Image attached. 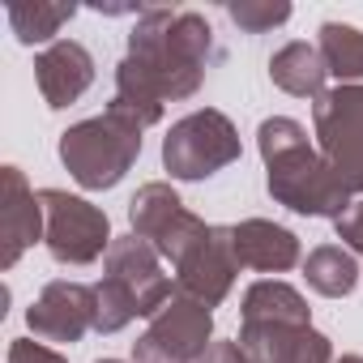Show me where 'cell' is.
I'll return each mask as SVG.
<instances>
[{"label": "cell", "mask_w": 363, "mask_h": 363, "mask_svg": "<svg viewBox=\"0 0 363 363\" xmlns=\"http://www.w3.org/2000/svg\"><path fill=\"white\" fill-rule=\"evenodd\" d=\"M43 201L52 206L56 223H52V252L60 261H90L103 244H107V218L94 214L86 201L65 197V193H43Z\"/></svg>", "instance_id": "cell-1"}, {"label": "cell", "mask_w": 363, "mask_h": 363, "mask_svg": "<svg viewBox=\"0 0 363 363\" xmlns=\"http://www.w3.org/2000/svg\"><path fill=\"white\" fill-rule=\"evenodd\" d=\"M325 48L333 56V73H346V77H359L363 73V39L359 30L350 26H325Z\"/></svg>", "instance_id": "cell-4"}, {"label": "cell", "mask_w": 363, "mask_h": 363, "mask_svg": "<svg viewBox=\"0 0 363 363\" xmlns=\"http://www.w3.org/2000/svg\"><path fill=\"white\" fill-rule=\"evenodd\" d=\"M9 18H13V26H18V39H22V43H35V39H48L65 18H73V9H35V13H30V9L18 5Z\"/></svg>", "instance_id": "cell-5"}, {"label": "cell", "mask_w": 363, "mask_h": 363, "mask_svg": "<svg viewBox=\"0 0 363 363\" xmlns=\"http://www.w3.org/2000/svg\"><path fill=\"white\" fill-rule=\"evenodd\" d=\"M39 82L52 107H65L69 99H77L90 86V56L77 43H60L39 60Z\"/></svg>", "instance_id": "cell-2"}, {"label": "cell", "mask_w": 363, "mask_h": 363, "mask_svg": "<svg viewBox=\"0 0 363 363\" xmlns=\"http://www.w3.org/2000/svg\"><path fill=\"white\" fill-rule=\"evenodd\" d=\"M308 274H312V286H320L325 295H346L354 286V261L342 257L337 248H320L312 257V269Z\"/></svg>", "instance_id": "cell-3"}]
</instances>
